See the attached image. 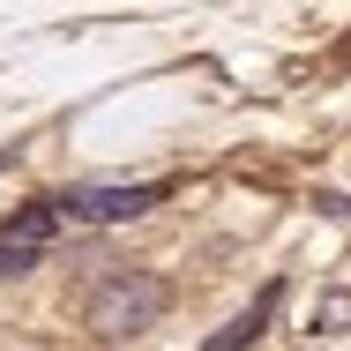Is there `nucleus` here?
Here are the masks:
<instances>
[{"label": "nucleus", "mask_w": 351, "mask_h": 351, "mask_svg": "<svg viewBox=\"0 0 351 351\" xmlns=\"http://www.w3.org/2000/svg\"><path fill=\"white\" fill-rule=\"evenodd\" d=\"M172 306V284L149 277V269H128V277H105L90 291V306H82V322H90V337H105V344H128L142 329H157V314Z\"/></svg>", "instance_id": "1"}, {"label": "nucleus", "mask_w": 351, "mask_h": 351, "mask_svg": "<svg viewBox=\"0 0 351 351\" xmlns=\"http://www.w3.org/2000/svg\"><path fill=\"white\" fill-rule=\"evenodd\" d=\"M157 202H165V187H68L53 210L82 217V224H128V217L157 210Z\"/></svg>", "instance_id": "2"}, {"label": "nucleus", "mask_w": 351, "mask_h": 351, "mask_svg": "<svg viewBox=\"0 0 351 351\" xmlns=\"http://www.w3.org/2000/svg\"><path fill=\"white\" fill-rule=\"evenodd\" d=\"M45 232H53V202L23 210V217H15V232H0V269H8V277H23V269L45 254Z\"/></svg>", "instance_id": "3"}, {"label": "nucleus", "mask_w": 351, "mask_h": 351, "mask_svg": "<svg viewBox=\"0 0 351 351\" xmlns=\"http://www.w3.org/2000/svg\"><path fill=\"white\" fill-rule=\"evenodd\" d=\"M269 306H277V291H262V299H254V306H247L239 322H224V329H217V337H210L202 351H247L254 337H262V322H269Z\"/></svg>", "instance_id": "4"}, {"label": "nucleus", "mask_w": 351, "mask_h": 351, "mask_svg": "<svg viewBox=\"0 0 351 351\" xmlns=\"http://www.w3.org/2000/svg\"><path fill=\"white\" fill-rule=\"evenodd\" d=\"M351 329V291H322V306H314V337H344Z\"/></svg>", "instance_id": "5"}]
</instances>
